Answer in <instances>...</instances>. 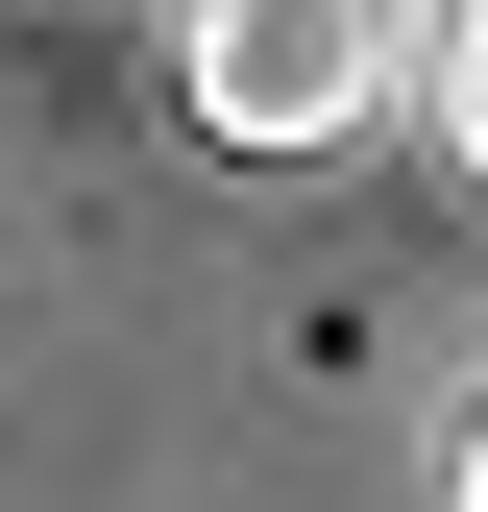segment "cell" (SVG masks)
<instances>
[{"instance_id":"cell-2","label":"cell","mask_w":488,"mask_h":512,"mask_svg":"<svg viewBox=\"0 0 488 512\" xmlns=\"http://www.w3.org/2000/svg\"><path fill=\"white\" fill-rule=\"evenodd\" d=\"M440 147L488 171V0H464V25H440Z\"/></svg>"},{"instance_id":"cell-1","label":"cell","mask_w":488,"mask_h":512,"mask_svg":"<svg viewBox=\"0 0 488 512\" xmlns=\"http://www.w3.org/2000/svg\"><path fill=\"white\" fill-rule=\"evenodd\" d=\"M171 74H196L220 147H342L366 98H391V0H171Z\"/></svg>"},{"instance_id":"cell-3","label":"cell","mask_w":488,"mask_h":512,"mask_svg":"<svg viewBox=\"0 0 488 512\" xmlns=\"http://www.w3.org/2000/svg\"><path fill=\"white\" fill-rule=\"evenodd\" d=\"M440 512H488V415H464V439H440Z\"/></svg>"}]
</instances>
